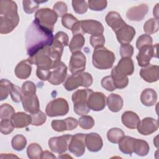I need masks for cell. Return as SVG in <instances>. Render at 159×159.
Masks as SVG:
<instances>
[{"label": "cell", "instance_id": "obj_1", "mask_svg": "<svg viewBox=\"0 0 159 159\" xmlns=\"http://www.w3.org/2000/svg\"><path fill=\"white\" fill-rule=\"evenodd\" d=\"M53 39V32L40 25L34 19L25 32V45L27 55L31 57L40 50L51 45Z\"/></svg>", "mask_w": 159, "mask_h": 159}, {"label": "cell", "instance_id": "obj_2", "mask_svg": "<svg viewBox=\"0 0 159 159\" xmlns=\"http://www.w3.org/2000/svg\"><path fill=\"white\" fill-rule=\"evenodd\" d=\"M19 17L17 4L11 0H2L0 2V33L11 32L18 25Z\"/></svg>", "mask_w": 159, "mask_h": 159}, {"label": "cell", "instance_id": "obj_3", "mask_svg": "<svg viewBox=\"0 0 159 159\" xmlns=\"http://www.w3.org/2000/svg\"><path fill=\"white\" fill-rule=\"evenodd\" d=\"M134 71V65L131 58H122L111 71V76L116 89L125 88L129 83L127 76Z\"/></svg>", "mask_w": 159, "mask_h": 159}, {"label": "cell", "instance_id": "obj_4", "mask_svg": "<svg viewBox=\"0 0 159 159\" xmlns=\"http://www.w3.org/2000/svg\"><path fill=\"white\" fill-rule=\"evenodd\" d=\"M28 60L31 64L37 65V68L50 71L52 68L60 60L53 54L50 45L47 46L29 57Z\"/></svg>", "mask_w": 159, "mask_h": 159}, {"label": "cell", "instance_id": "obj_5", "mask_svg": "<svg viewBox=\"0 0 159 159\" xmlns=\"http://www.w3.org/2000/svg\"><path fill=\"white\" fill-rule=\"evenodd\" d=\"M115 58V55L112 52L102 47L94 50L92 56L93 65L99 70L109 69L113 66Z\"/></svg>", "mask_w": 159, "mask_h": 159}, {"label": "cell", "instance_id": "obj_6", "mask_svg": "<svg viewBox=\"0 0 159 159\" xmlns=\"http://www.w3.org/2000/svg\"><path fill=\"white\" fill-rule=\"evenodd\" d=\"M93 91L91 89H78L73 93L71 99L74 104V111L77 115L84 116L90 111L87 101L89 95Z\"/></svg>", "mask_w": 159, "mask_h": 159}, {"label": "cell", "instance_id": "obj_7", "mask_svg": "<svg viewBox=\"0 0 159 159\" xmlns=\"http://www.w3.org/2000/svg\"><path fill=\"white\" fill-rule=\"evenodd\" d=\"M93 83V77L87 72L73 74L65 81L63 86L67 91H73L80 86L88 88Z\"/></svg>", "mask_w": 159, "mask_h": 159}, {"label": "cell", "instance_id": "obj_8", "mask_svg": "<svg viewBox=\"0 0 159 159\" xmlns=\"http://www.w3.org/2000/svg\"><path fill=\"white\" fill-rule=\"evenodd\" d=\"M34 17L35 20L40 25L53 32L58 19V16L53 10L49 8L40 9L36 11Z\"/></svg>", "mask_w": 159, "mask_h": 159}, {"label": "cell", "instance_id": "obj_9", "mask_svg": "<svg viewBox=\"0 0 159 159\" xmlns=\"http://www.w3.org/2000/svg\"><path fill=\"white\" fill-rule=\"evenodd\" d=\"M69 111L67 101L62 98H58L50 101L46 106V114L49 117L62 116L66 115Z\"/></svg>", "mask_w": 159, "mask_h": 159}, {"label": "cell", "instance_id": "obj_10", "mask_svg": "<svg viewBox=\"0 0 159 159\" xmlns=\"http://www.w3.org/2000/svg\"><path fill=\"white\" fill-rule=\"evenodd\" d=\"M158 44L155 45H147L139 49L137 55L138 64L141 67H144L150 64L152 58H157Z\"/></svg>", "mask_w": 159, "mask_h": 159}, {"label": "cell", "instance_id": "obj_11", "mask_svg": "<svg viewBox=\"0 0 159 159\" xmlns=\"http://www.w3.org/2000/svg\"><path fill=\"white\" fill-rule=\"evenodd\" d=\"M73 135H63L60 137H53L48 140L50 149L54 153L61 154L68 149L69 142Z\"/></svg>", "mask_w": 159, "mask_h": 159}, {"label": "cell", "instance_id": "obj_12", "mask_svg": "<svg viewBox=\"0 0 159 159\" xmlns=\"http://www.w3.org/2000/svg\"><path fill=\"white\" fill-rule=\"evenodd\" d=\"M86 134L78 133L73 135L68 144V150L76 157H81L85 152Z\"/></svg>", "mask_w": 159, "mask_h": 159}, {"label": "cell", "instance_id": "obj_13", "mask_svg": "<svg viewBox=\"0 0 159 159\" xmlns=\"http://www.w3.org/2000/svg\"><path fill=\"white\" fill-rule=\"evenodd\" d=\"M67 75V67L62 61L57 63L51 70L50 76L48 81L53 85L61 84Z\"/></svg>", "mask_w": 159, "mask_h": 159}, {"label": "cell", "instance_id": "obj_14", "mask_svg": "<svg viewBox=\"0 0 159 159\" xmlns=\"http://www.w3.org/2000/svg\"><path fill=\"white\" fill-rule=\"evenodd\" d=\"M86 58L81 52L78 51L72 53L69 61V69L72 74L83 72L86 67Z\"/></svg>", "mask_w": 159, "mask_h": 159}, {"label": "cell", "instance_id": "obj_15", "mask_svg": "<svg viewBox=\"0 0 159 159\" xmlns=\"http://www.w3.org/2000/svg\"><path fill=\"white\" fill-rule=\"evenodd\" d=\"M22 104L24 110L30 114H34L40 111L39 101L36 93L23 94Z\"/></svg>", "mask_w": 159, "mask_h": 159}, {"label": "cell", "instance_id": "obj_16", "mask_svg": "<svg viewBox=\"0 0 159 159\" xmlns=\"http://www.w3.org/2000/svg\"><path fill=\"white\" fill-rule=\"evenodd\" d=\"M106 96L101 92H92L88 96L87 103L89 108L94 111H100L106 106Z\"/></svg>", "mask_w": 159, "mask_h": 159}, {"label": "cell", "instance_id": "obj_17", "mask_svg": "<svg viewBox=\"0 0 159 159\" xmlns=\"http://www.w3.org/2000/svg\"><path fill=\"white\" fill-rule=\"evenodd\" d=\"M81 29L83 33L92 35H100L104 32L102 24L95 20H83L80 21Z\"/></svg>", "mask_w": 159, "mask_h": 159}, {"label": "cell", "instance_id": "obj_18", "mask_svg": "<svg viewBox=\"0 0 159 159\" xmlns=\"http://www.w3.org/2000/svg\"><path fill=\"white\" fill-rule=\"evenodd\" d=\"M78 120L73 117H68L63 120H53L52 121V127L57 132L72 130L77 127Z\"/></svg>", "mask_w": 159, "mask_h": 159}, {"label": "cell", "instance_id": "obj_19", "mask_svg": "<svg viewBox=\"0 0 159 159\" xmlns=\"http://www.w3.org/2000/svg\"><path fill=\"white\" fill-rule=\"evenodd\" d=\"M137 129L138 132L142 135H150L158 130V120L152 117H145L140 122Z\"/></svg>", "mask_w": 159, "mask_h": 159}, {"label": "cell", "instance_id": "obj_20", "mask_svg": "<svg viewBox=\"0 0 159 159\" xmlns=\"http://www.w3.org/2000/svg\"><path fill=\"white\" fill-rule=\"evenodd\" d=\"M148 11V5L143 3L129 8L126 12V17L132 21H141L145 17Z\"/></svg>", "mask_w": 159, "mask_h": 159}, {"label": "cell", "instance_id": "obj_21", "mask_svg": "<svg viewBox=\"0 0 159 159\" xmlns=\"http://www.w3.org/2000/svg\"><path fill=\"white\" fill-rule=\"evenodd\" d=\"M117 41L121 44L129 43L135 35V29L127 24L121 27L116 32Z\"/></svg>", "mask_w": 159, "mask_h": 159}, {"label": "cell", "instance_id": "obj_22", "mask_svg": "<svg viewBox=\"0 0 159 159\" xmlns=\"http://www.w3.org/2000/svg\"><path fill=\"white\" fill-rule=\"evenodd\" d=\"M85 144L89 151L97 152L102 148L103 142L101 137L98 134L91 132L86 134Z\"/></svg>", "mask_w": 159, "mask_h": 159}, {"label": "cell", "instance_id": "obj_23", "mask_svg": "<svg viewBox=\"0 0 159 159\" xmlns=\"http://www.w3.org/2000/svg\"><path fill=\"white\" fill-rule=\"evenodd\" d=\"M158 70L159 66L158 65L149 64L142 67L140 71V75L148 83L156 82L158 80Z\"/></svg>", "mask_w": 159, "mask_h": 159}, {"label": "cell", "instance_id": "obj_24", "mask_svg": "<svg viewBox=\"0 0 159 159\" xmlns=\"http://www.w3.org/2000/svg\"><path fill=\"white\" fill-rule=\"evenodd\" d=\"M61 24L63 27L71 30L73 35L79 34L81 31L80 21L71 14H66L62 17Z\"/></svg>", "mask_w": 159, "mask_h": 159}, {"label": "cell", "instance_id": "obj_25", "mask_svg": "<svg viewBox=\"0 0 159 159\" xmlns=\"http://www.w3.org/2000/svg\"><path fill=\"white\" fill-rule=\"evenodd\" d=\"M105 20L107 25L111 27L115 32L121 27L126 24L120 14L118 12L114 11H111L108 12L106 16Z\"/></svg>", "mask_w": 159, "mask_h": 159}, {"label": "cell", "instance_id": "obj_26", "mask_svg": "<svg viewBox=\"0 0 159 159\" xmlns=\"http://www.w3.org/2000/svg\"><path fill=\"white\" fill-rule=\"evenodd\" d=\"M32 66L31 63L28 59L20 61L15 68L14 73L16 76L21 80L28 78L31 74Z\"/></svg>", "mask_w": 159, "mask_h": 159}, {"label": "cell", "instance_id": "obj_27", "mask_svg": "<svg viewBox=\"0 0 159 159\" xmlns=\"http://www.w3.org/2000/svg\"><path fill=\"white\" fill-rule=\"evenodd\" d=\"M11 122L15 128H24L31 124L32 117L25 112H19L12 116Z\"/></svg>", "mask_w": 159, "mask_h": 159}, {"label": "cell", "instance_id": "obj_28", "mask_svg": "<svg viewBox=\"0 0 159 159\" xmlns=\"http://www.w3.org/2000/svg\"><path fill=\"white\" fill-rule=\"evenodd\" d=\"M121 119L123 124L130 129H137L140 122L138 115L132 111H125L124 112Z\"/></svg>", "mask_w": 159, "mask_h": 159}, {"label": "cell", "instance_id": "obj_29", "mask_svg": "<svg viewBox=\"0 0 159 159\" xmlns=\"http://www.w3.org/2000/svg\"><path fill=\"white\" fill-rule=\"evenodd\" d=\"M106 103L109 109L114 112L120 111L123 107V99L120 96L112 93L106 99Z\"/></svg>", "mask_w": 159, "mask_h": 159}, {"label": "cell", "instance_id": "obj_30", "mask_svg": "<svg viewBox=\"0 0 159 159\" xmlns=\"http://www.w3.org/2000/svg\"><path fill=\"white\" fill-rule=\"evenodd\" d=\"M157 100V94L156 91L152 88L144 89L140 95V101L145 106H152L155 105Z\"/></svg>", "mask_w": 159, "mask_h": 159}, {"label": "cell", "instance_id": "obj_31", "mask_svg": "<svg viewBox=\"0 0 159 159\" xmlns=\"http://www.w3.org/2000/svg\"><path fill=\"white\" fill-rule=\"evenodd\" d=\"M135 139L129 137L124 136L119 141V148L120 150L127 155H131L134 152V145Z\"/></svg>", "mask_w": 159, "mask_h": 159}, {"label": "cell", "instance_id": "obj_32", "mask_svg": "<svg viewBox=\"0 0 159 159\" xmlns=\"http://www.w3.org/2000/svg\"><path fill=\"white\" fill-rule=\"evenodd\" d=\"M85 42V39L84 36L79 33L75 35H73L70 44H69V49L70 52L73 53L75 52L80 51V50L83 48Z\"/></svg>", "mask_w": 159, "mask_h": 159}, {"label": "cell", "instance_id": "obj_33", "mask_svg": "<svg viewBox=\"0 0 159 159\" xmlns=\"http://www.w3.org/2000/svg\"><path fill=\"white\" fill-rule=\"evenodd\" d=\"M149 150V145L145 140L135 139L134 145V152L139 156L143 157L148 153Z\"/></svg>", "mask_w": 159, "mask_h": 159}, {"label": "cell", "instance_id": "obj_34", "mask_svg": "<svg viewBox=\"0 0 159 159\" xmlns=\"http://www.w3.org/2000/svg\"><path fill=\"white\" fill-rule=\"evenodd\" d=\"M43 150L42 147L37 143H30L27 148V154L30 159L42 158Z\"/></svg>", "mask_w": 159, "mask_h": 159}, {"label": "cell", "instance_id": "obj_35", "mask_svg": "<svg viewBox=\"0 0 159 159\" xmlns=\"http://www.w3.org/2000/svg\"><path fill=\"white\" fill-rule=\"evenodd\" d=\"M124 136H125L124 132L117 127L109 129L107 133V138L108 140L112 143H118Z\"/></svg>", "mask_w": 159, "mask_h": 159}, {"label": "cell", "instance_id": "obj_36", "mask_svg": "<svg viewBox=\"0 0 159 159\" xmlns=\"http://www.w3.org/2000/svg\"><path fill=\"white\" fill-rule=\"evenodd\" d=\"M13 84L7 79H1L0 81V100L6 99L10 93Z\"/></svg>", "mask_w": 159, "mask_h": 159}, {"label": "cell", "instance_id": "obj_37", "mask_svg": "<svg viewBox=\"0 0 159 159\" xmlns=\"http://www.w3.org/2000/svg\"><path fill=\"white\" fill-rule=\"evenodd\" d=\"M27 145L26 138L22 135H16L12 139L11 145L17 151L23 150Z\"/></svg>", "mask_w": 159, "mask_h": 159}, {"label": "cell", "instance_id": "obj_38", "mask_svg": "<svg viewBox=\"0 0 159 159\" xmlns=\"http://www.w3.org/2000/svg\"><path fill=\"white\" fill-rule=\"evenodd\" d=\"M15 114V110L12 106L7 103L3 104L0 107V118L3 119H11Z\"/></svg>", "mask_w": 159, "mask_h": 159}, {"label": "cell", "instance_id": "obj_39", "mask_svg": "<svg viewBox=\"0 0 159 159\" xmlns=\"http://www.w3.org/2000/svg\"><path fill=\"white\" fill-rule=\"evenodd\" d=\"M143 30L148 35L157 32L158 30V20L151 18L147 20L143 25Z\"/></svg>", "mask_w": 159, "mask_h": 159}, {"label": "cell", "instance_id": "obj_40", "mask_svg": "<svg viewBox=\"0 0 159 159\" xmlns=\"http://www.w3.org/2000/svg\"><path fill=\"white\" fill-rule=\"evenodd\" d=\"M45 1H27L24 0L22 1L24 11L27 14H32L39 8V4L44 2Z\"/></svg>", "mask_w": 159, "mask_h": 159}, {"label": "cell", "instance_id": "obj_41", "mask_svg": "<svg viewBox=\"0 0 159 159\" xmlns=\"http://www.w3.org/2000/svg\"><path fill=\"white\" fill-rule=\"evenodd\" d=\"M78 125L83 129H91L94 125V120L90 116L84 115L81 116L78 120Z\"/></svg>", "mask_w": 159, "mask_h": 159}, {"label": "cell", "instance_id": "obj_42", "mask_svg": "<svg viewBox=\"0 0 159 159\" xmlns=\"http://www.w3.org/2000/svg\"><path fill=\"white\" fill-rule=\"evenodd\" d=\"M107 2L104 0H89L88 1V7L95 11H101L107 7Z\"/></svg>", "mask_w": 159, "mask_h": 159}, {"label": "cell", "instance_id": "obj_43", "mask_svg": "<svg viewBox=\"0 0 159 159\" xmlns=\"http://www.w3.org/2000/svg\"><path fill=\"white\" fill-rule=\"evenodd\" d=\"M72 6L74 11L78 14H83L86 12L88 7L86 1L81 0L72 1Z\"/></svg>", "mask_w": 159, "mask_h": 159}, {"label": "cell", "instance_id": "obj_44", "mask_svg": "<svg viewBox=\"0 0 159 159\" xmlns=\"http://www.w3.org/2000/svg\"><path fill=\"white\" fill-rule=\"evenodd\" d=\"M30 116L32 117L31 124L32 125H42L46 122L47 116L41 111H39V112L34 114H31Z\"/></svg>", "mask_w": 159, "mask_h": 159}, {"label": "cell", "instance_id": "obj_45", "mask_svg": "<svg viewBox=\"0 0 159 159\" xmlns=\"http://www.w3.org/2000/svg\"><path fill=\"white\" fill-rule=\"evenodd\" d=\"M153 40L152 37L148 34H143L138 37L136 42V47L139 50L147 45H152Z\"/></svg>", "mask_w": 159, "mask_h": 159}, {"label": "cell", "instance_id": "obj_46", "mask_svg": "<svg viewBox=\"0 0 159 159\" xmlns=\"http://www.w3.org/2000/svg\"><path fill=\"white\" fill-rule=\"evenodd\" d=\"M14 125L11 119H3L0 122V131L4 135H7L11 133L14 130Z\"/></svg>", "mask_w": 159, "mask_h": 159}, {"label": "cell", "instance_id": "obj_47", "mask_svg": "<svg viewBox=\"0 0 159 159\" xmlns=\"http://www.w3.org/2000/svg\"><path fill=\"white\" fill-rule=\"evenodd\" d=\"M89 40L90 44L94 49L103 47L105 43V38L102 34L92 35Z\"/></svg>", "mask_w": 159, "mask_h": 159}, {"label": "cell", "instance_id": "obj_48", "mask_svg": "<svg viewBox=\"0 0 159 159\" xmlns=\"http://www.w3.org/2000/svg\"><path fill=\"white\" fill-rule=\"evenodd\" d=\"M53 10L57 14L58 17H63V16L66 14L68 11V7L66 3H65L64 2L58 1L54 4L53 7Z\"/></svg>", "mask_w": 159, "mask_h": 159}, {"label": "cell", "instance_id": "obj_49", "mask_svg": "<svg viewBox=\"0 0 159 159\" xmlns=\"http://www.w3.org/2000/svg\"><path fill=\"white\" fill-rule=\"evenodd\" d=\"M134 53V48L129 43L121 44L120 54L122 58H131Z\"/></svg>", "mask_w": 159, "mask_h": 159}, {"label": "cell", "instance_id": "obj_50", "mask_svg": "<svg viewBox=\"0 0 159 159\" xmlns=\"http://www.w3.org/2000/svg\"><path fill=\"white\" fill-rule=\"evenodd\" d=\"M9 94L14 102L17 103V102H19L20 101H22L23 94H22V90L20 89L19 86L13 84Z\"/></svg>", "mask_w": 159, "mask_h": 159}, {"label": "cell", "instance_id": "obj_51", "mask_svg": "<svg viewBox=\"0 0 159 159\" xmlns=\"http://www.w3.org/2000/svg\"><path fill=\"white\" fill-rule=\"evenodd\" d=\"M101 86L108 91H113L116 89L111 75L105 76L102 79Z\"/></svg>", "mask_w": 159, "mask_h": 159}, {"label": "cell", "instance_id": "obj_52", "mask_svg": "<svg viewBox=\"0 0 159 159\" xmlns=\"http://www.w3.org/2000/svg\"><path fill=\"white\" fill-rule=\"evenodd\" d=\"M21 90H22V94L36 93V86L33 82L30 81H27L23 83L21 88Z\"/></svg>", "mask_w": 159, "mask_h": 159}, {"label": "cell", "instance_id": "obj_53", "mask_svg": "<svg viewBox=\"0 0 159 159\" xmlns=\"http://www.w3.org/2000/svg\"><path fill=\"white\" fill-rule=\"evenodd\" d=\"M56 157L51 152L46 150L43 152L42 155V158H55Z\"/></svg>", "mask_w": 159, "mask_h": 159}, {"label": "cell", "instance_id": "obj_54", "mask_svg": "<svg viewBox=\"0 0 159 159\" xmlns=\"http://www.w3.org/2000/svg\"><path fill=\"white\" fill-rule=\"evenodd\" d=\"M153 14V16H155V18L158 20V3L157 4L156 6L154 7Z\"/></svg>", "mask_w": 159, "mask_h": 159}, {"label": "cell", "instance_id": "obj_55", "mask_svg": "<svg viewBox=\"0 0 159 159\" xmlns=\"http://www.w3.org/2000/svg\"><path fill=\"white\" fill-rule=\"evenodd\" d=\"M18 158L17 156L16 155H14L12 153H6V154H4V153H2L1 155V158Z\"/></svg>", "mask_w": 159, "mask_h": 159}, {"label": "cell", "instance_id": "obj_56", "mask_svg": "<svg viewBox=\"0 0 159 159\" xmlns=\"http://www.w3.org/2000/svg\"><path fill=\"white\" fill-rule=\"evenodd\" d=\"M158 136H157L154 139H153V143L155 144V145L156 146L157 148H158Z\"/></svg>", "mask_w": 159, "mask_h": 159}, {"label": "cell", "instance_id": "obj_57", "mask_svg": "<svg viewBox=\"0 0 159 159\" xmlns=\"http://www.w3.org/2000/svg\"><path fill=\"white\" fill-rule=\"evenodd\" d=\"M66 157H67V158H72L71 157L68 155L67 154H66V155H64V156H60V155H59V158H66Z\"/></svg>", "mask_w": 159, "mask_h": 159}]
</instances>
